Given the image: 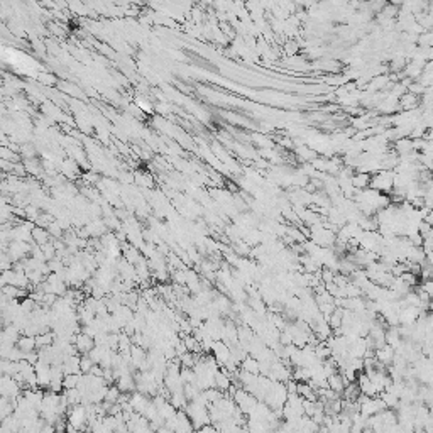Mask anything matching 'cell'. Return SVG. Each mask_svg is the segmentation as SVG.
Listing matches in <instances>:
<instances>
[{
    "label": "cell",
    "instance_id": "6da1fadb",
    "mask_svg": "<svg viewBox=\"0 0 433 433\" xmlns=\"http://www.w3.org/2000/svg\"><path fill=\"white\" fill-rule=\"evenodd\" d=\"M73 344H75V348L80 354H88L95 347V340H93V337H90L87 334H80L73 339Z\"/></svg>",
    "mask_w": 433,
    "mask_h": 433
},
{
    "label": "cell",
    "instance_id": "7a4b0ae2",
    "mask_svg": "<svg viewBox=\"0 0 433 433\" xmlns=\"http://www.w3.org/2000/svg\"><path fill=\"white\" fill-rule=\"evenodd\" d=\"M36 347V339H33V337H24V339H20L17 342V348L20 352H33V348Z\"/></svg>",
    "mask_w": 433,
    "mask_h": 433
},
{
    "label": "cell",
    "instance_id": "3957f363",
    "mask_svg": "<svg viewBox=\"0 0 433 433\" xmlns=\"http://www.w3.org/2000/svg\"><path fill=\"white\" fill-rule=\"evenodd\" d=\"M367 184H369V176H367V174H357V176L352 178V186L366 188Z\"/></svg>",
    "mask_w": 433,
    "mask_h": 433
},
{
    "label": "cell",
    "instance_id": "277c9868",
    "mask_svg": "<svg viewBox=\"0 0 433 433\" xmlns=\"http://www.w3.org/2000/svg\"><path fill=\"white\" fill-rule=\"evenodd\" d=\"M33 235H34V239L39 242V246L47 244V239H49V234H47V232L43 230V229H34Z\"/></svg>",
    "mask_w": 433,
    "mask_h": 433
}]
</instances>
